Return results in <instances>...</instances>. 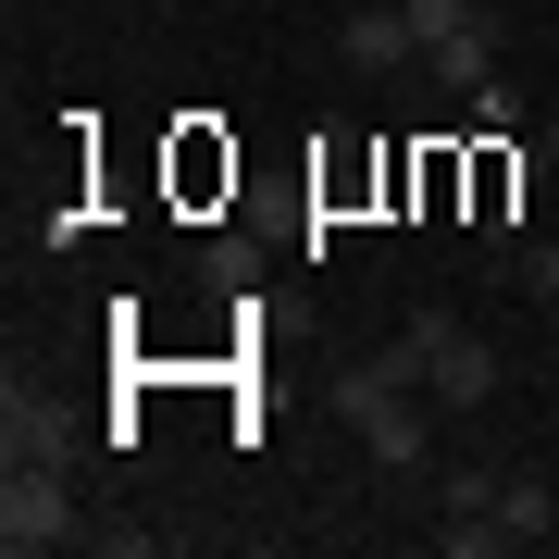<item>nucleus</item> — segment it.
<instances>
[{"label": "nucleus", "instance_id": "obj_2", "mask_svg": "<svg viewBox=\"0 0 559 559\" xmlns=\"http://www.w3.org/2000/svg\"><path fill=\"white\" fill-rule=\"evenodd\" d=\"M399 348H411V373L436 385L448 411H485V399H498V348H485L473 323H448V311H411V336H399Z\"/></svg>", "mask_w": 559, "mask_h": 559}, {"label": "nucleus", "instance_id": "obj_6", "mask_svg": "<svg viewBox=\"0 0 559 559\" xmlns=\"http://www.w3.org/2000/svg\"><path fill=\"white\" fill-rule=\"evenodd\" d=\"M336 50L360 62V75H399V62L423 50V25H411V0H360V13L336 25Z\"/></svg>", "mask_w": 559, "mask_h": 559}, {"label": "nucleus", "instance_id": "obj_7", "mask_svg": "<svg viewBox=\"0 0 559 559\" xmlns=\"http://www.w3.org/2000/svg\"><path fill=\"white\" fill-rule=\"evenodd\" d=\"M423 62H436V75L460 87V100H473V87H498V13H485V25H460V38H436Z\"/></svg>", "mask_w": 559, "mask_h": 559}, {"label": "nucleus", "instance_id": "obj_1", "mask_svg": "<svg viewBox=\"0 0 559 559\" xmlns=\"http://www.w3.org/2000/svg\"><path fill=\"white\" fill-rule=\"evenodd\" d=\"M411 348H385V360H348L336 373V423H360V448L385 460V473H423V399H411Z\"/></svg>", "mask_w": 559, "mask_h": 559}, {"label": "nucleus", "instance_id": "obj_5", "mask_svg": "<svg viewBox=\"0 0 559 559\" xmlns=\"http://www.w3.org/2000/svg\"><path fill=\"white\" fill-rule=\"evenodd\" d=\"M0 460H50V473H62V460H75V423H62L50 399H38V385H0Z\"/></svg>", "mask_w": 559, "mask_h": 559}, {"label": "nucleus", "instance_id": "obj_9", "mask_svg": "<svg viewBox=\"0 0 559 559\" xmlns=\"http://www.w3.org/2000/svg\"><path fill=\"white\" fill-rule=\"evenodd\" d=\"M510 274L535 286V299H559V237H535V249H510Z\"/></svg>", "mask_w": 559, "mask_h": 559}, {"label": "nucleus", "instance_id": "obj_10", "mask_svg": "<svg viewBox=\"0 0 559 559\" xmlns=\"http://www.w3.org/2000/svg\"><path fill=\"white\" fill-rule=\"evenodd\" d=\"M547 175H559V124H547Z\"/></svg>", "mask_w": 559, "mask_h": 559}, {"label": "nucleus", "instance_id": "obj_8", "mask_svg": "<svg viewBox=\"0 0 559 559\" xmlns=\"http://www.w3.org/2000/svg\"><path fill=\"white\" fill-rule=\"evenodd\" d=\"M411 25H423V50L460 38V25H485V0H411Z\"/></svg>", "mask_w": 559, "mask_h": 559}, {"label": "nucleus", "instance_id": "obj_3", "mask_svg": "<svg viewBox=\"0 0 559 559\" xmlns=\"http://www.w3.org/2000/svg\"><path fill=\"white\" fill-rule=\"evenodd\" d=\"M547 535V485L535 473H498V498L448 522V559H498V547H535Z\"/></svg>", "mask_w": 559, "mask_h": 559}, {"label": "nucleus", "instance_id": "obj_11", "mask_svg": "<svg viewBox=\"0 0 559 559\" xmlns=\"http://www.w3.org/2000/svg\"><path fill=\"white\" fill-rule=\"evenodd\" d=\"M150 13H175V0H150Z\"/></svg>", "mask_w": 559, "mask_h": 559}, {"label": "nucleus", "instance_id": "obj_4", "mask_svg": "<svg viewBox=\"0 0 559 559\" xmlns=\"http://www.w3.org/2000/svg\"><path fill=\"white\" fill-rule=\"evenodd\" d=\"M62 535H75V510H62V473H50V460H13V473H0V547H62Z\"/></svg>", "mask_w": 559, "mask_h": 559}]
</instances>
